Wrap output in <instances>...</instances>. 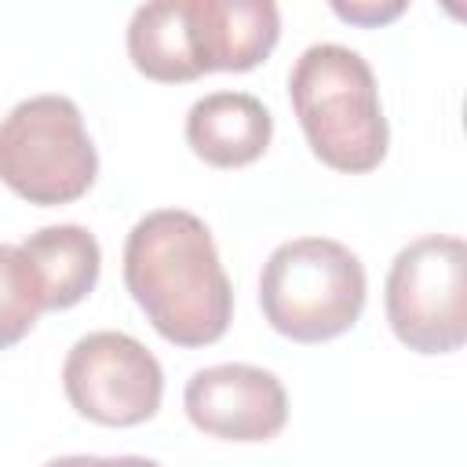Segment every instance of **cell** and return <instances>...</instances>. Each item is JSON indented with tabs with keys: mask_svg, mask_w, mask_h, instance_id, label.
<instances>
[{
	"mask_svg": "<svg viewBox=\"0 0 467 467\" xmlns=\"http://www.w3.org/2000/svg\"><path fill=\"white\" fill-rule=\"evenodd\" d=\"M124 285L175 347L215 343L234 317V288L212 230L186 208L142 215L124 241Z\"/></svg>",
	"mask_w": 467,
	"mask_h": 467,
	"instance_id": "obj_1",
	"label": "cell"
},
{
	"mask_svg": "<svg viewBox=\"0 0 467 467\" xmlns=\"http://www.w3.org/2000/svg\"><path fill=\"white\" fill-rule=\"evenodd\" d=\"M288 99L317 161L336 171H372L387 157V117L372 66L347 44H310L292 73Z\"/></svg>",
	"mask_w": 467,
	"mask_h": 467,
	"instance_id": "obj_2",
	"label": "cell"
},
{
	"mask_svg": "<svg viewBox=\"0 0 467 467\" xmlns=\"http://www.w3.org/2000/svg\"><path fill=\"white\" fill-rule=\"evenodd\" d=\"M259 306L270 328L296 343L336 339L365 310V266L332 237L285 241L263 263Z\"/></svg>",
	"mask_w": 467,
	"mask_h": 467,
	"instance_id": "obj_3",
	"label": "cell"
},
{
	"mask_svg": "<svg viewBox=\"0 0 467 467\" xmlns=\"http://www.w3.org/2000/svg\"><path fill=\"white\" fill-rule=\"evenodd\" d=\"M99 175L80 106L66 95L22 99L0 120V182L29 204H69Z\"/></svg>",
	"mask_w": 467,
	"mask_h": 467,
	"instance_id": "obj_4",
	"label": "cell"
},
{
	"mask_svg": "<svg viewBox=\"0 0 467 467\" xmlns=\"http://www.w3.org/2000/svg\"><path fill=\"white\" fill-rule=\"evenodd\" d=\"M387 321L420 354H449L467 339V244L449 234L409 241L387 274Z\"/></svg>",
	"mask_w": 467,
	"mask_h": 467,
	"instance_id": "obj_5",
	"label": "cell"
},
{
	"mask_svg": "<svg viewBox=\"0 0 467 467\" xmlns=\"http://www.w3.org/2000/svg\"><path fill=\"white\" fill-rule=\"evenodd\" d=\"M62 387L84 420L102 427H135L157 416L164 368L135 336L102 328L69 347Z\"/></svg>",
	"mask_w": 467,
	"mask_h": 467,
	"instance_id": "obj_6",
	"label": "cell"
},
{
	"mask_svg": "<svg viewBox=\"0 0 467 467\" xmlns=\"http://www.w3.org/2000/svg\"><path fill=\"white\" fill-rule=\"evenodd\" d=\"M197 431L226 441H270L288 420V394L270 368L223 361L197 368L182 390Z\"/></svg>",
	"mask_w": 467,
	"mask_h": 467,
	"instance_id": "obj_7",
	"label": "cell"
},
{
	"mask_svg": "<svg viewBox=\"0 0 467 467\" xmlns=\"http://www.w3.org/2000/svg\"><path fill=\"white\" fill-rule=\"evenodd\" d=\"M186 11L201 73H244L259 66L281 36L274 0H186Z\"/></svg>",
	"mask_w": 467,
	"mask_h": 467,
	"instance_id": "obj_8",
	"label": "cell"
},
{
	"mask_svg": "<svg viewBox=\"0 0 467 467\" xmlns=\"http://www.w3.org/2000/svg\"><path fill=\"white\" fill-rule=\"evenodd\" d=\"M270 135L274 117L248 91H212L186 113V142L212 168H241L259 161Z\"/></svg>",
	"mask_w": 467,
	"mask_h": 467,
	"instance_id": "obj_9",
	"label": "cell"
},
{
	"mask_svg": "<svg viewBox=\"0 0 467 467\" xmlns=\"http://www.w3.org/2000/svg\"><path fill=\"white\" fill-rule=\"evenodd\" d=\"M22 255L29 259L44 310H69L77 306L99 281L102 270V248L91 230L77 223H58L29 234L22 244Z\"/></svg>",
	"mask_w": 467,
	"mask_h": 467,
	"instance_id": "obj_10",
	"label": "cell"
},
{
	"mask_svg": "<svg viewBox=\"0 0 467 467\" xmlns=\"http://www.w3.org/2000/svg\"><path fill=\"white\" fill-rule=\"evenodd\" d=\"M128 55L131 66L161 84L197 80V55L190 33L186 0H150L131 11L128 22Z\"/></svg>",
	"mask_w": 467,
	"mask_h": 467,
	"instance_id": "obj_11",
	"label": "cell"
},
{
	"mask_svg": "<svg viewBox=\"0 0 467 467\" xmlns=\"http://www.w3.org/2000/svg\"><path fill=\"white\" fill-rule=\"evenodd\" d=\"M44 299L36 274L18 244L0 241V350L15 347L40 317Z\"/></svg>",
	"mask_w": 467,
	"mask_h": 467,
	"instance_id": "obj_12",
	"label": "cell"
},
{
	"mask_svg": "<svg viewBox=\"0 0 467 467\" xmlns=\"http://www.w3.org/2000/svg\"><path fill=\"white\" fill-rule=\"evenodd\" d=\"M44 467H161V463L146 456H58L47 460Z\"/></svg>",
	"mask_w": 467,
	"mask_h": 467,
	"instance_id": "obj_13",
	"label": "cell"
},
{
	"mask_svg": "<svg viewBox=\"0 0 467 467\" xmlns=\"http://www.w3.org/2000/svg\"><path fill=\"white\" fill-rule=\"evenodd\" d=\"M401 7H405V4H390V7H361V4L339 7V4H336V11H339L343 18H354V22H383V18H394Z\"/></svg>",
	"mask_w": 467,
	"mask_h": 467,
	"instance_id": "obj_14",
	"label": "cell"
}]
</instances>
